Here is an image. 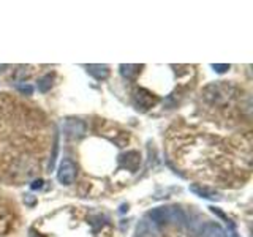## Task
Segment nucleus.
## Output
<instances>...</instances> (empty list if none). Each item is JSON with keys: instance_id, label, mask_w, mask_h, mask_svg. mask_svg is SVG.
I'll use <instances>...</instances> for the list:
<instances>
[{"instance_id": "nucleus-1", "label": "nucleus", "mask_w": 253, "mask_h": 237, "mask_svg": "<svg viewBox=\"0 0 253 237\" xmlns=\"http://www.w3.org/2000/svg\"><path fill=\"white\" fill-rule=\"evenodd\" d=\"M154 225H165V223H177L184 220V213L177 207H157L147 213Z\"/></svg>"}, {"instance_id": "nucleus-2", "label": "nucleus", "mask_w": 253, "mask_h": 237, "mask_svg": "<svg viewBox=\"0 0 253 237\" xmlns=\"http://www.w3.org/2000/svg\"><path fill=\"white\" fill-rule=\"evenodd\" d=\"M78 176V168L76 164L71 161V160H62L60 166H59V171H57V179L62 185H71L75 184Z\"/></svg>"}, {"instance_id": "nucleus-3", "label": "nucleus", "mask_w": 253, "mask_h": 237, "mask_svg": "<svg viewBox=\"0 0 253 237\" xmlns=\"http://www.w3.org/2000/svg\"><path fill=\"white\" fill-rule=\"evenodd\" d=\"M63 131L68 138H81L85 133V123L79 118H67L63 125Z\"/></svg>"}, {"instance_id": "nucleus-4", "label": "nucleus", "mask_w": 253, "mask_h": 237, "mask_svg": "<svg viewBox=\"0 0 253 237\" xmlns=\"http://www.w3.org/2000/svg\"><path fill=\"white\" fill-rule=\"evenodd\" d=\"M134 106H136V109H149L152 108L155 103H157V98L154 97V93L147 92L146 89H139L134 92Z\"/></svg>"}, {"instance_id": "nucleus-5", "label": "nucleus", "mask_w": 253, "mask_h": 237, "mask_svg": "<svg viewBox=\"0 0 253 237\" xmlns=\"http://www.w3.org/2000/svg\"><path fill=\"white\" fill-rule=\"evenodd\" d=\"M201 237H228L226 231L218 223H206L201 228Z\"/></svg>"}, {"instance_id": "nucleus-6", "label": "nucleus", "mask_w": 253, "mask_h": 237, "mask_svg": "<svg viewBox=\"0 0 253 237\" xmlns=\"http://www.w3.org/2000/svg\"><path fill=\"white\" fill-rule=\"evenodd\" d=\"M190 192H193L195 195L201 196V198H206V199H220V195L215 192V190H211L208 187H203V185H192L190 187Z\"/></svg>"}, {"instance_id": "nucleus-7", "label": "nucleus", "mask_w": 253, "mask_h": 237, "mask_svg": "<svg viewBox=\"0 0 253 237\" xmlns=\"http://www.w3.org/2000/svg\"><path fill=\"white\" fill-rule=\"evenodd\" d=\"M138 234L141 237H160V229L152 221H144L138 226Z\"/></svg>"}, {"instance_id": "nucleus-8", "label": "nucleus", "mask_w": 253, "mask_h": 237, "mask_svg": "<svg viewBox=\"0 0 253 237\" xmlns=\"http://www.w3.org/2000/svg\"><path fill=\"white\" fill-rule=\"evenodd\" d=\"M87 73L93 76L97 81H103L109 76V67L108 65H87Z\"/></svg>"}, {"instance_id": "nucleus-9", "label": "nucleus", "mask_w": 253, "mask_h": 237, "mask_svg": "<svg viewBox=\"0 0 253 237\" xmlns=\"http://www.w3.org/2000/svg\"><path fill=\"white\" fill-rule=\"evenodd\" d=\"M121 75L125 78V79H128V81H133V79H136V76L139 75V71H141V65H131V63H128V65H125V63H122L121 67Z\"/></svg>"}, {"instance_id": "nucleus-10", "label": "nucleus", "mask_w": 253, "mask_h": 237, "mask_svg": "<svg viewBox=\"0 0 253 237\" xmlns=\"http://www.w3.org/2000/svg\"><path fill=\"white\" fill-rule=\"evenodd\" d=\"M52 75H44L43 78H40V81H38V90L40 92H43L46 93L47 90L52 87Z\"/></svg>"}, {"instance_id": "nucleus-11", "label": "nucleus", "mask_w": 253, "mask_h": 237, "mask_svg": "<svg viewBox=\"0 0 253 237\" xmlns=\"http://www.w3.org/2000/svg\"><path fill=\"white\" fill-rule=\"evenodd\" d=\"M18 90L21 92V93H24V95H32L34 93V87H32L29 82H26V81H21L19 84H18Z\"/></svg>"}, {"instance_id": "nucleus-12", "label": "nucleus", "mask_w": 253, "mask_h": 237, "mask_svg": "<svg viewBox=\"0 0 253 237\" xmlns=\"http://www.w3.org/2000/svg\"><path fill=\"white\" fill-rule=\"evenodd\" d=\"M212 68L215 70L217 73H225L226 70H229V65H226V63H225V65H220V63H213Z\"/></svg>"}, {"instance_id": "nucleus-13", "label": "nucleus", "mask_w": 253, "mask_h": 237, "mask_svg": "<svg viewBox=\"0 0 253 237\" xmlns=\"http://www.w3.org/2000/svg\"><path fill=\"white\" fill-rule=\"evenodd\" d=\"M42 185H43V180H42V179H38V180L34 182V184H32V188H34V190H35V188H42Z\"/></svg>"}, {"instance_id": "nucleus-14", "label": "nucleus", "mask_w": 253, "mask_h": 237, "mask_svg": "<svg viewBox=\"0 0 253 237\" xmlns=\"http://www.w3.org/2000/svg\"><path fill=\"white\" fill-rule=\"evenodd\" d=\"M29 237H43V236H42V234H40V233H37V231H35V229H34V228H32V229H30V234H29Z\"/></svg>"}, {"instance_id": "nucleus-15", "label": "nucleus", "mask_w": 253, "mask_h": 237, "mask_svg": "<svg viewBox=\"0 0 253 237\" xmlns=\"http://www.w3.org/2000/svg\"><path fill=\"white\" fill-rule=\"evenodd\" d=\"M8 68V65H0V71H3V70H6Z\"/></svg>"}]
</instances>
